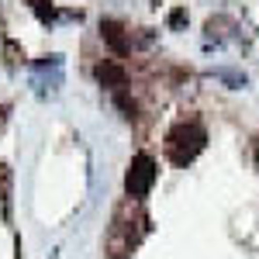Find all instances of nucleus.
I'll use <instances>...</instances> for the list:
<instances>
[{
	"label": "nucleus",
	"instance_id": "f257e3e1",
	"mask_svg": "<svg viewBox=\"0 0 259 259\" xmlns=\"http://www.w3.org/2000/svg\"><path fill=\"white\" fill-rule=\"evenodd\" d=\"M204 128H200L197 121H180L177 128L166 135V152H169V159L177 162V166H187V162L197 159V152L204 149Z\"/></svg>",
	"mask_w": 259,
	"mask_h": 259
},
{
	"label": "nucleus",
	"instance_id": "f03ea898",
	"mask_svg": "<svg viewBox=\"0 0 259 259\" xmlns=\"http://www.w3.org/2000/svg\"><path fill=\"white\" fill-rule=\"evenodd\" d=\"M156 159L149 156V152H139L132 166H128V177H124V187H128V194L132 197H145L149 190H152V183H156Z\"/></svg>",
	"mask_w": 259,
	"mask_h": 259
},
{
	"label": "nucleus",
	"instance_id": "7ed1b4c3",
	"mask_svg": "<svg viewBox=\"0 0 259 259\" xmlns=\"http://www.w3.org/2000/svg\"><path fill=\"white\" fill-rule=\"evenodd\" d=\"M100 31H104V38H107V45H111L114 52H128V45H132V41L124 38V28H121L118 21H104V24H100Z\"/></svg>",
	"mask_w": 259,
	"mask_h": 259
},
{
	"label": "nucleus",
	"instance_id": "20e7f679",
	"mask_svg": "<svg viewBox=\"0 0 259 259\" xmlns=\"http://www.w3.org/2000/svg\"><path fill=\"white\" fill-rule=\"evenodd\" d=\"M97 76L104 87H114V90H121L124 83H128V76H124V69L121 66H114V62H104V66H97Z\"/></svg>",
	"mask_w": 259,
	"mask_h": 259
},
{
	"label": "nucleus",
	"instance_id": "39448f33",
	"mask_svg": "<svg viewBox=\"0 0 259 259\" xmlns=\"http://www.w3.org/2000/svg\"><path fill=\"white\" fill-rule=\"evenodd\" d=\"M0 200H4V207H7V200H11V169L0 162Z\"/></svg>",
	"mask_w": 259,
	"mask_h": 259
},
{
	"label": "nucleus",
	"instance_id": "423d86ee",
	"mask_svg": "<svg viewBox=\"0 0 259 259\" xmlns=\"http://www.w3.org/2000/svg\"><path fill=\"white\" fill-rule=\"evenodd\" d=\"M7 114H11V107H0V128L7 124Z\"/></svg>",
	"mask_w": 259,
	"mask_h": 259
}]
</instances>
